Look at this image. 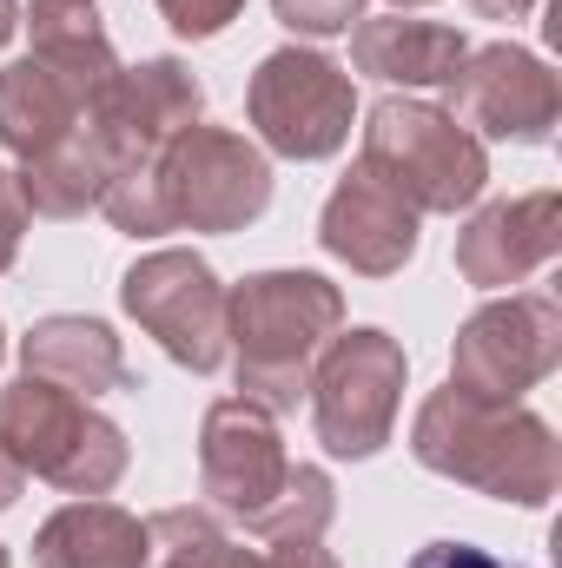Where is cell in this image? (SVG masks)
<instances>
[{"label":"cell","instance_id":"22","mask_svg":"<svg viewBox=\"0 0 562 568\" xmlns=\"http://www.w3.org/2000/svg\"><path fill=\"white\" fill-rule=\"evenodd\" d=\"M331 516H338V489H331V476L318 469V463H291L279 483V496L245 523L259 542H324V529H331Z\"/></svg>","mask_w":562,"mask_h":568},{"label":"cell","instance_id":"21","mask_svg":"<svg viewBox=\"0 0 562 568\" xmlns=\"http://www.w3.org/2000/svg\"><path fill=\"white\" fill-rule=\"evenodd\" d=\"M145 568H272V556L239 549L219 529V509H159L145 523Z\"/></svg>","mask_w":562,"mask_h":568},{"label":"cell","instance_id":"16","mask_svg":"<svg viewBox=\"0 0 562 568\" xmlns=\"http://www.w3.org/2000/svg\"><path fill=\"white\" fill-rule=\"evenodd\" d=\"M20 371H27V377H47V384H60V390H73V397H87V404L107 397V390H133V364H127L113 324L73 317V311L40 317V324L20 337Z\"/></svg>","mask_w":562,"mask_h":568},{"label":"cell","instance_id":"23","mask_svg":"<svg viewBox=\"0 0 562 568\" xmlns=\"http://www.w3.org/2000/svg\"><path fill=\"white\" fill-rule=\"evenodd\" d=\"M100 212H107L113 232H127V239H159V232H172L165 199H159V179H152V159L113 165V179H107V192H100Z\"/></svg>","mask_w":562,"mask_h":568},{"label":"cell","instance_id":"14","mask_svg":"<svg viewBox=\"0 0 562 568\" xmlns=\"http://www.w3.org/2000/svg\"><path fill=\"white\" fill-rule=\"evenodd\" d=\"M556 252H562V199L556 192L496 199V205H483L456 232V272L476 291H510V284L536 278Z\"/></svg>","mask_w":562,"mask_h":568},{"label":"cell","instance_id":"32","mask_svg":"<svg viewBox=\"0 0 562 568\" xmlns=\"http://www.w3.org/2000/svg\"><path fill=\"white\" fill-rule=\"evenodd\" d=\"M391 7H398V13H404V7H430V0H391Z\"/></svg>","mask_w":562,"mask_h":568},{"label":"cell","instance_id":"34","mask_svg":"<svg viewBox=\"0 0 562 568\" xmlns=\"http://www.w3.org/2000/svg\"><path fill=\"white\" fill-rule=\"evenodd\" d=\"M0 568H7V549H0Z\"/></svg>","mask_w":562,"mask_h":568},{"label":"cell","instance_id":"24","mask_svg":"<svg viewBox=\"0 0 562 568\" xmlns=\"http://www.w3.org/2000/svg\"><path fill=\"white\" fill-rule=\"evenodd\" d=\"M279 20L304 40H331V33H351L364 20V0H272Z\"/></svg>","mask_w":562,"mask_h":568},{"label":"cell","instance_id":"11","mask_svg":"<svg viewBox=\"0 0 562 568\" xmlns=\"http://www.w3.org/2000/svg\"><path fill=\"white\" fill-rule=\"evenodd\" d=\"M284 469V436H279V417L252 397H219L199 424V489L219 516H239L252 523L272 496H279Z\"/></svg>","mask_w":562,"mask_h":568},{"label":"cell","instance_id":"6","mask_svg":"<svg viewBox=\"0 0 562 568\" xmlns=\"http://www.w3.org/2000/svg\"><path fill=\"white\" fill-rule=\"evenodd\" d=\"M172 232H245L272 205V159L232 126H185L152 159Z\"/></svg>","mask_w":562,"mask_h":568},{"label":"cell","instance_id":"4","mask_svg":"<svg viewBox=\"0 0 562 568\" xmlns=\"http://www.w3.org/2000/svg\"><path fill=\"white\" fill-rule=\"evenodd\" d=\"M358 165L404 192L418 212H463L490 185L483 140H470L443 106L423 100H378L358 133Z\"/></svg>","mask_w":562,"mask_h":568},{"label":"cell","instance_id":"3","mask_svg":"<svg viewBox=\"0 0 562 568\" xmlns=\"http://www.w3.org/2000/svg\"><path fill=\"white\" fill-rule=\"evenodd\" d=\"M0 443L13 449V463L27 476L53 483L67 496H107L133 463L127 429L47 377H13L0 390Z\"/></svg>","mask_w":562,"mask_h":568},{"label":"cell","instance_id":"10","mask_svg":"<svg viewBox=\"0 0 562 568\" xmlns=\"http://www.w3.org/2000/svg\"><path fill=\"white\" fill-rule=\"evenodd\" d=\"M470 140H510V145H543L562 120V87L550 60L530 47L490 40L470 47L463 67L450 73V106H443Z\"/></svg>","mask_w":562,"mask_h":568},{"label":"cell","instance_id":"20","mask_svg":"<svg viewBox=\"0 0 562 568\" xmlns=\"http://www.w3.org/2000/svg\"><path fill=\"white\" fill-rule=\"evenodd\" d=\"M13 179H20V199H27L33 219H80L87 205H100V192L113 179V152H107V140L93 126H80L73 140H60L53 152L27 159Z\"/></svg>","mask_w":562,"mask_h":568},{"label":"cell","instance_id":"1","mask_svg":"<svg viewBox=\"0 0 562 568\" xmlns=\"http://www.w3.org/2000/svg\"><path fill=\"white\" fill-rule=\"evenodd\" d=\"M411 456L430 476H450L476 496L543 509L562 483V443L523 404H476L463 390H430L411 424Z\"/></svg>","mask_w":562,"mask_h":568},{"label":"cell","instance_id":"28","mask_svg":"<svg viewBox=\"0 0 562 568\" xmlns=\"http://www.w3.org/2000/svg\"><path fill=\"white\" fill-rule=\"evenodd\" d=\"M272 568H338V556L324 542H265Z\"/></svg>","mask_w":562,"mask_h":568},{"label":"cell","instance_id":"25","mask_svg":"<svg viewBox=\"0 0 562 568\" xmlns=\"http://www.w3.org/2000/svg\"><path fill=\"white\" fill-rule=\"evenodd\" d=\"M159 13L179 40H212L245 13V0H159Z\"/></svg>","mask_w":562,"mask_h":568},{"label":"cell","instance_id":"29","mask_svg":"<svg viewBox=\"0 0 562 568\" xmlns=\"http://www.w3.org/2000/svg\"><path fill=\"white\" fill-rule=\"evenodd\" d=\"M20 489H27V469H20V463H13V449L0 443V516L20 503Z\"/></svg>","mask_w":562,"mask_h":568},{"label":"cell","instance_id":"27","mask_svg":"<svg viewBox=\"0 0 562 568\" xmlns=\"http://www.w3.org/2000/svg\"><path fill=\"white\" fill-rule=\"evenodd\" d=\"M411 568H510V562H496V556L476 549V542H430V549L411 556Z\"/></svg>","mask_w":562,"mask_h":568},{"label":"cell","instance_id":"18","mask_svg":"<svg viewBox=\"0 0 562 568\" xmlns=\"http://www.w3.org/2000/svg\"><path fill=\"white\" fill-rule=\"evenodd\" d=\"M33 568H145V523L120 503L80 496L40 523Z\"/></svg>","mask_w":562,"mask_h":568},{"label":"cell","instance_id":"13","mask_svg":"<svg viewBox=\"0 0 562 568\" xmlns=\"http://www.w3.org/2000/svg\"><path fill=\"white\" fill-rule=\"evenodd\" d=\"M418 225L423 212L404 199V192H391L378 172H351V179H338V192L324 199V219H318V245L338 258V265H351V272H364V278H391V272H404L411 258H418Z\"/></svg>","mask_w":562,"mask_h":568},{"label":"cell","instance_id":"2","mask_svg":"<svg viewBox=\"0 0 562 568\" xmlns=\"http://www.w3.org/2000/svg\"><path fill=\"white\" fill-rule=\"evenodd\" d=\"M344 331V291L318 272H259L225 291V364L239 397L265 404L272 417L298 410L311 364Z\"/></svg>","mask_w":562,"mask_h":568},{"label":"cell","instance_id":"19","mask_svg":"<svg viewBox=\"0 0 562 568\" xmlns=\"http://www.w3.org/2000/svg\"><path fill=\"white\" fill-rule=\"evenodd\" d=\"M20 27L33 33V60H47L73 87H87L93 100H107V87L120 80V53H113L107 27L93 13V0H33V13Z\"/></svg>","mask_w":562,"mask_h":568},{"label":"cell","instance_id":"17","mask_svg":"<svg viewBox=\"0 0 562 568\" xmlns=\"http://www.w3.org/2000/svg\"><path fill=\"white\" fill-rule=\"evenodd\" d=\"M470 40L443 20H411V13H364L351 27V67L384 87H450L463 67Z\"/></svg>","mask_w":562,"mask_h":568},{"label":"cell","instance_id":"5","mask_svg":"<svg viewBox=\"0 0 562 568\" xmlns=\"http://www.w3.org/2000/svg\"><path fill=\"white\" fill-rule=\"evenodd\" d=\"M404 344L391 331H338L324 344V357L311 364V424H318V443L331 456H378L391 443V424H398V404H404Z\"/></svg>","mask_w":562,"mask_h":568},{"label":"cell","instance_id":"30","mask_svg":"<svg viewBox=\"0 0 562 568\" xmlns=\"http://www.w3.org/2000/svg\"><path fill=\"white\" fill-rule=\"evenodd\" d=\"M483 20H530L536 13V0H470Z\"/></svg>","mask_w":562,"mask_h":568},{"label":"cell","instance_id":"33","mask_svg":"<svg viewBox=\"0 0 562 568\" xmlns=\"http://www.w3.org/2000/svg\"><path fill=\"white\" fill-rule=\"evenodd\" d=\"M0 357H7V337H0Z\"/></svg>","mask_w":562,"mask_h":568},{"label":"cell","instance_id":"7","mask_svg":"<svg viewBox=\"0 0 562 568\" xmlns=\"http://www.w3.org/2000/svg\"><path fill=\"white\" fill-rule=\"evenodd\" d=\"M245 120L279 159H331L351 140L358 120V87L338 60L311 47H279L259 60L245 87Z\"/></svg>","mask_w":562,"mask_h":568},{"label":"cell","instance_id":"12","mask_svg":"<svg viewBox=\"0 0 562 568\" xmlns=\"http://www.w3.org/2000/svg\"><path fill=\"white\" fill-rule=\"evenodd\" d=\"M199 106L205 93L179 60H140V67H120V80L107 87L93 133L107 140L113 165H140V159H159L185 126H199Z\"/></svg>","mask_w":562,"mask_h":568},{"label":"cell","instance_id":"9","mask_svg":"<svg viewBox=\"0 0 562 568\" xmlns=\"http://www.w3.org/2000/svg\"><path fill=\"white\" fill-rule=\"evenodd\" d=\"M120 304L145 337H159V351L172 364H185L192 377L225 371V284L199 252H145L140 265L120 278Z\"/></svg>","mask_w":562,"mask_h":568},{"label":"cell","instance_id":"26","mask_svg":"<svg viewBox=\"0 0 562 568\" xmlns=\"http://www.w3.org/2000/svg\"><path fill=\"white\" fill-rule=\"evenodd\" d=\"M27 219H33V212H27V199H20V179H13V172L0 165V272H7L13 258H20Z\"/></svg>","mask_w":562,"mask_h":568},{"label":"cell","instance_id":"8","mask_svg":"<svg viewBox=\"0 0 562 568\" xmlns=\"http://www.w3.org/2000/svg\"><path fill=\"white\" fill-rule=\"evenodd\" d=\"M562 364V304L550 291H516L483 304L450 351V390L476 404H516Z\"/></svg>","mask_w":562,"mask_h":568},{"label":"cell","instance_id":"31","mask_svg":"<svg viewBox=\"0 0 562 568\" xmlns=\"http://www.w3.org/2000/svg\"><path fill=\"white\" fill-rule=\"evenodd\" d=\"M20 33V0H0V47Z\"/></svg>","mask_w":562,"mask_h":568},{"label":"cell","instance_id":"15","mask_svg":"<svg viewBox=\"0 0 562 568\" xmlns=\"http://www.w3.org/2000/svg\"><path fill=\"white\" fill-rule=\"evenodd\" d=\"M93 113H100V100L87 87H73L67 73H53L47 60L27 53V60L0 67V145L20 165L73 140L80 126H93Z\"/></svg>","mask_w":562,"mask_h":568}]
</instances>
